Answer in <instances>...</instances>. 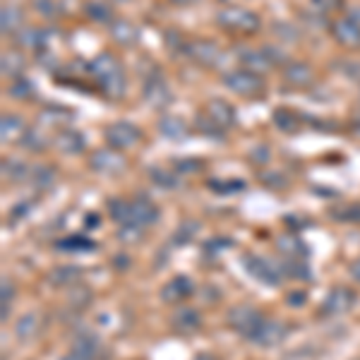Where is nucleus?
<instances>
[{
  "label": "nucleus",
  "instance_id": "10",
  "mask_svg": "<svg viewBox=\"0 0 360 360\" xmlns=\"http://www.w3.org/2000/svg\"><path fill=\"white\" fill-rule=\"evenodd\" d=\"M159 207L154 205L149 197H137V200H130V221L139 229H149L159 221Z\"/></svg>",
  "mask_w": 360,
  "mask_h": 360
},
{
  "label": "nucleus",
  "instance_id": "9",
  "mask_svg": "<svg viewBox=\"0 0 360 360\" xmlns=\"http://www.w3.org/2000/svg\"><path fill=\"white\" fill-rule=\"evenodd\" d=\"M353 305H356V293H353L348 286H336L327 293V298H324L322 315H327V317L346 315Z\"/></svg>",
  "mask_w": 360,
  "mask_h": 360
},
{
  "label": "nucleus",
  "instance_id": "48",
  "mask_svg": "<svg viewBox=\"0 0 360 360\" xmlns=\"http://www.w3.org/2000/svg\"><path fill=\"white\" fill-rule=\"evenodd\" d=\"M176 3H183L185 5V3H193V0H176Z\"/></svg>",
  "mask_w": 360,
  "mask_h": 360
},
{
  "label": "nucleus",
  "instance_id": "47",
  "mask_svg": "<svg viewBox=\"0 0 360 360\" xmlns=\"http://www.w3.org/2000/svg\"><path fill=\"white\" fill-rule=\"evenodd\" d=\"M193 360H217V358H214L212 353H200V356H195Z\"/></svg>",
  "mask_w": 360,
  "mask_h": 360
},
{
  "label": "nucleus",
  "instance_id": "2",
  "mask_svg": "<svg viewBox=\"0 0 360 360\" xmlns=\"http://www.w3.org/2000/svg\"><path fill=\"white\" fill-rule=\"evenodd\" d=\"M262 319H264L262 312H259L255 305H248V303L233 305L229 310V315H226V322H229V327L233 329L236 334H240L243 339H248V341H252V336L257 334Z\"/></svg>",
  "mask_w": 360,
  "mask_h": 360
},
{
  "label": "nucleus",
  "instance_id": "19",
  "mask_svg": "<svg viewBox=\"0 0 360 360\" xmlns=\"http://www.w3.org/2000/svg\"><path fill=\"white\" fill-rule=\"evenodd\" d=\"M22 22H25V13L17 5H3V13H0V27H3V34H17L22 29Z\"/></svg>",
  "mask_w": 360,
  "mask_h": 360
},
{
  "label": "nucleus",
  "instance_id": "26",
  "mask_svg": "<svg viewBox=\"0 0 360 360\" xmlns=\"http://www.w3.org/2000/svg\"><path fill=\"white\" fill-rule=\"evenodd\" d=\"M44 37L46 34L41 32V29H34V27H22L20 32L15 34L17 39V46H22V49H44Z\"/></svg>",
  "mask_w": 360,
  "mask_h": 360
},
{
  "label": "nucleus",
  "instance_id": "23",
  "mask_svg": "<svg viewBox=\"0 0 360 360\" xmlns=\"http://www.w3.org/2000/svg\"><path fill=\"white\" fill-rule=\"evenodd\" d=\"M79 276H82V269H79V266L65 264V266H56V269L49 274V281L53 283V286H72V283L79 281Z\"/></svg>",
  "mask_w": 360,
  "mask_h": 360
},
{
  "label": "nucleus",
  "instance_id": "3",
  "mask_svg": "<svg viewBox=\"0 0 360 360\" xmlns=\"http://www.w3.org/2000/svg\"><path fill=\"white\" fill-rule=\"evenodd\" d=\"M217 25L226 29V32H233V34H255L259 29V17L248 8H224L221 13L217 15Z\"/></svg>",
  "mask_w": 360,
  "mask_h": 360
},
{
  "label": "nucleus",
  "instance_id": "34",
  "mask_svg": "<svg viewBox=\"0 0 360 360\" xmlns=\"http://www.w3.org/2000/svg\"><path fill=\"white\" fill-rule=\"evenodd\" d=\"M274 120H276V127L283 132H295L298 130V115L288 108H281V111L274 113Z\"/></svg>",
  "mask_w": 360,
  "mask_h": 360
},
{
  "label": "nucleus",
  "instance_id": "21",
  "mask_svg": "<svg viewBox=\"0 0 360 360\" xmlns=\"http://www.w3.org/2000/svg\"><path fill=\"white\" fill-rule=\"evenodd\" d=\"M188 53L195 58L197 63H202V65H214V63L219 60V49L214 46L212 41H197L193 46H188Z\"/></svg>",
  "mask_w": 360,
  "mask_h": 360
},
{
  "label": "nucleus",
  "instance_id": "41",
  "mask_svg": "<svg viewBox=\"0 0 360 360\" xmlns=\"http://www.w3.org/2000/svg\"><path fill=\"white\" fill-rule=\"evenodd\" d=\"M34 10H37L41 17H49V20H53L58 15L56 0H34Z\"/></svg>",
  "mask_w": 360,
  "mask_h": 360
},
{
  "label": "nucleus",
  "instance_id": "27",
  "mask_svg": "<svg viewBox=\"0 0 360 360\" xmlns=\"http://www.w3.org/2000/svg\"><path fill=\"white\" fill-rule=\"evenodd\" d=\"M25 56L17 53V51H10V53H3V75L10 79H17L22 72H25Z\"/></svg>",
  "mask_w": 360,
  "mask_h": 360
},
{
  "label": "nucleus",
  "instance_id": "6",
  "mask_svg": "<svg viewBox=\"0 0 360 360\" xmlns=\"http://www.w3.org/2000/svg\"><path fill=\"white\" fill-rule=\"evenodd\" d=\"M89 168L96 173H101V176H118V173H123L127 168V161H125L123 152H118V149L101 147V149H96V152H91Z\"/></svg>",
  "mask_w": 360,
  "mask_h": 360
},
{
  "label": "nucleus",
  "instance_id": "4",
  "mask_svg": "<svg viewBox=\"0 0 360 360\" xmlns=\"http://www.w3.org/2000/svg\"><path fill=\"white\" fill-rule=\"evenodd\" d=\"M224 84L229 86L233 94L243 96V98H255V96H262L264 94V79L262 75L257 72H250V70L240 68L233 70L224 77Z\"/></svg>",
  "mask_w": 360,
  "mask_h": 360
},
{
  "label": "nucleus",
  "instance_id": "45",
  "mask_svg": "<svg viewBox=\"0 0 360 360\" xmlns=\"http://www.w3.org/2000/svg\"><path fill=\"white\" fill-rule=\"evenodd\" d=\"M351 276H353V281L360 283V259H356V262L351 264Z\"/></svg>",
  "mask_w": 360,
  "mask_h": 360
},
{
  "label": "nucleus",
  "instance_id": "29",
  "mask_svg": "<svg viewBox=\"0 0 360 360\" xmlns=\"http://www.w3.org/2000/svg\"><path fill=\"white\" fill-rule=\"evenodd\" d=\"M276 248H278V252H281L283 257H288V259H305L303 255L307 252L303 243H300L298 238H293V236L281 238V240L276 243Z\"/></svg>",
  "mask_w": 360,
  "mask_h": 360
},
{
  "label": "nucleus",
  "instance_id": "13",
  "mask_svg": "<svg viewBox=\"0 0 360 360\" xmlns=\"http://www.w3.org/2000/svg\"><path fill=\"white\" fill-rule=\"evenodd\" d=\"M144 98H147L152 106L161 108L166 106L168 101H171V91H168V84L164 77H159V75H154V77L147 79V84H144Z\"/></svg>",
  "mask_w": 360,
  "mask_h": 360
},
{
  "label": "nucleus",
  "instance_id": "44",
  "mask_svg": "<svg viewBox=\"0 0 360 360\" xmlns=\"http://www.w3.org/2000/svg\"><path fill=\"white\" fill-rule=\"evenodd\" d=\"M89 300H91V293L86 291V288H79V291H75L72 295H70V303H75V305H79V307L89 305Z\"/></svg>",
  "mask_w": 360,
  "mask_h": 360
},
{
  "label": "nucleus",
  "instance_id": "39",
  "mask_svg": "<svg viewBox=\"0 0 360 360\" xmlns=\"http://www.w3.org/2000/svg\"><path fill=\"white\" fill-rule=\"evenodd\" d=\"M341 5H344V0H312V8H315V13H319V15L336 13Z\"/></svg>",
  "mask_w": 360,
  "mask_h": 360
},
{
  "label": "nucleus",
  "instance_id": "8",
  "mask_svg": "<svg viewBox=\"0 0 360 360\" xmlns=\"http://www.w3.org/2000/svg\"><path fill=\"white\" fill-rule=\"evenodd\" d=\"M288 332H291V327H288V324L283 322V319L264 317L262 324H259V329H257V334L252 336V344L264 346V348L278 346L288 336Z\"/></svg>",
  "mask_w": 360,
  "mask_h": 360
},
{
  "label": "nucleus",
  "instance_id": "43",
  "mask_svg": "<svg viewBox=\"0 0 360 360\" xmlns=\"http://www.w3.org/2000/svg\"><path fill=\"white\" fill-rule=\"evenodd\" d=\"M60 248H68V250H91V248H94V243L86 240V238L72 236V238H68L65 243H60Z\"/></svg>",
  "mask_w": 360,
  "mask_h": 360
},
{
  "label": "nucleus",
  "instance_id": "42",
  "mask_svg": "<svg viewBox=\"0 0 360 360\" xmlns=\"http://www.w3.org/2000/svg\"><path fill=\"white\" fill-rule=\"evenodd\" d=\"M176 168L180 173H197V171H202V168H205V164H202L200 159H178L176 161Z\"/></svg>",
  "mask_w": 360,
  "mask_h": 360
},
{
  "label": "nucleus",
  "instance_id": "18",
  "mask_svg": "<svg viewBox=\"0 0 360 360\" xmlns=\"http://www.w3.org/2000/svg\"><path fill=\"white\" fill-rule=\"evenodd\" d=\"M159 132L168 139H183L190 135V127L183 118H178V115H164V118L159 120Z\"/></svg>",
  "mask_w": 360,
  "mask_h": 360
},
{
  "label": "nucleus",
  "instance_id": "28",
  "mask_svg": "<svg viewBox=\"0 0 360 360\" xmlns=\"http://www.w3.org/2000/svg\"><path fill=\"white\" fill-rule=\"evenodd\" d=\"M84 13L91 17L94 22H101V25H111L115 20L113 17V8L108 3H98V0H91V3L84 5Z\"/></svg>",
  "mask_w": 360,
  "mask_h": 360
},
{
  "label": "nucleus",
  "instance_id": "33",
  "mask_svg": "<svg viewBox=\"0 0 360 360\" xmlns=\"http://www.w3.org/2000/svg\"><path fill=\"white\" fill-rule=\"evenodd\" d=\"M22 147L32 149V152H44L49 147V137H44L39 130H27L25 137H22Z\"/></svg>",
  "mask_w": 360,
  "mask_h": 360
},
{
  "label": "nucleus",
  "instance_id": "12",
  "mask_svg": "<svg viewBox=\"0 0 360 360\" xmlns=\"http://www.w3.org/2000/svg\"><path fill=\"white\" fill-rule=\"evenodd\" d=\"M240 63L245 70H250V72H257V75H264L274 68V63H271V58L266 56L264 49H245L240 53Z\"/></svg>",
  "mask_w": 360,
  "mask_h": 360
},
{
  "label": "nucleus",
  "instance_id": "40",
  "mask_svg": "<svg viewBox=\"0 0 360 360\" xmlns=\"http://www.w3.org/2000/svg\"><path fill=\"white\" fill-rule=\"evenodd\" d=\"M152 178H154L156 185H161V188H176V185H178L176 176H173V173H168V171H161V168H154Z\"/></svg>",
  "mask_w": 360,
  "mask_h": 360
},
{
  "label": "nucleus",
  "instance_id": "49",
  "mask_svg": "<svg viewBox=\"0 0 360 360\" xmlns=\"http://www.w3.org/2000/svg\"><path fill=\"white\" fill-rule=\"evenodd\" d=\"M356 360H360V358H356Z\"/></svg>",
  "mask_w": 360,
  "mask_h": 360
},
{
  "label": "nucleus",
  "instance_id": "11",
  "mask_svg": "<svg viewBox=\"0 0 360 360\" xmlns=\"http://www.w3.org/2000/svg\"><path fill=\"white\" fill-rule=\"evenodd\" d=\"M332 34L344 49H360V25L348 15L339 17L332 25Z\"/></svg>",
  "mask_w": 360,
  "mask_h": 360
},
{
  "label": "nucleus",
  "instance_id": "30",
  "mask_svg": "<svg viewBox=\"0 0 360 360\" xmlns=\"http://www.w3.org/2000/svg\"><path fill=\"white\" fill-rule=\"evenodd\" d=\"M98 86H101L103 94L115 101V98H120V96L125 94V77H123V72L111 75V77L101 79V82H98Z\"/></svg>",
  "mask_w": 360,
  "mask_h": 360
},
{
  "label": "nucleus",
  "instance_id": "1",
  "mask_svg": "<svg viewBox=\"0 0 360 360\" xmlns=\"http://www.w3.org/2000/svg\"><path fill=\"white\" fill-rule=\"evenodd\" d=\"M236 125V108L229 101L221 98H214L205 106V111L200 113V130L205 135L221 137L229 127Z\"/></svg>",
  "mask_w": 360,
  "mask_h": 360
},
{
  "label": "nucleus",
  "instance_id": "15",
  "mask_svg": "<svg viewBox=\"0 0 360 360\" xmlns=\"http://www.w3.org/2000/svg\"><path fill=\"white\" fill-rule=\"evenodd\" d=\"M171 324L178 334H193L202 327V315L197 310H193V307H183V310H178L176 315H173Z\"/></svg>",
  "mask_w": 360,
  "mask_h": 360
},
{
  "label": "nucleus",
  "instance_id": "38",
  "mask_svg": "<svg viewBox=\"0 0 360 360\" xmlns=\"http://www.w3.org/2000/svg\"><path fill=\"white\" fill-rule=\"evenodd\" d=\"M139 233H142V229L135 224H123L118 226V240L120 243H137L139 240Z\"/></svg>",
  "mask_w": 360,
  "mask_h": 360
},
{
  "label": "nucleus",
  "instance_id": "32",
  "mask_svg": "<svg viewBox=\"0 0 360 360\" xmlns=\"http://www.w3.org/2000/svg\"><path fill=\"white\" fill-rule=\"evenodd\" d=\"M3 176L10 178V180H29V176H32V168L20 164L17 159H5L3 161Z\"/></svg>",
  "mask_w": 360,
  "mask_h": 360
},
{
  "label": "nucleus",
  "instance_id": "22",
  "mask_svg": "<svg viewBox=\"0 0 360 360\" xmlns=\"http://www.w3.org/2000/svg\"><path fill=\"white\" fill-rule=\"evenodd\" d=\"M56 147L60 149L63 154H79V152H84V137L75 130H63L60 135L56 137Z\"/></svg>",
  "mask_w": 360,
  "mask_h": 360
},
{
  "label": "nucleus",
  "instance_id": "20",
  "mask_svg": "<svg viewBox=\"0 0 360 360\" xmlns=\"http://www.w3.org/2000/svg\"><path fill=\"white\" fill-rule=\"evenodd\" d=\"M39 329H41V317H39L37 312H27V315H22L15 324V334L20 341L34 339V336L39 334Z\"/></svg>",
  "mask_w": 360,
  "mask_h": 360
},
{
  "label": "nucleus",
  "instance_id": "14",
  "mask_svg": "<svg viewBox=\"0 0 360 360\" xmlns=\"http://www.w3.org/2000/svg\"><path fill=\"white\" fill-rule=\"evenodd\" d=\"M190 293H193V281H190L188 276H183V274L173 276L171 281L161 288V298H164L166 303H180V300L188 298Z\"/></svg>",
  "mask_w": 360,
  "mask_h": 360
},
{
  "label": "nucleus",
  "instance_id": "5",
  "mask_svg": "<svg viewBox=\"0 0 360 360\" xmlns=\"http://www.w3.org/2000/svg\"><path fill=\"white\" fill-rule=\"evenodd\" d=\"M103 137H106V144L113 149H118V152H125V149H132L139 144V139H142V130L130 123V120H115L103 130Z\"/></svg>",
  "mask_w": 360,
  "mask_h": 360
},
{
  "label": "nucleus",
  "instance_id": "16",
  "mask_svg": "<svg viewBox=\"0 0 360 360\" xmlns=\"http://www.w3.org/2000/svg\"><path fill=\"white\" fill-rule=\"evenodd\" d=\"M283 79L291 86H310L312 79H315V72L307 63H288L283 68Z\"/></svg>",
  "mask_w": 360,
  "mask_h": 360
},
{
  "label": "nucleus",
  "instance_id": "17",
  "mask_svg": "<svg viewBox=\"0 0 360 360\" xmlns=\"http://www.w3.org/2000/svg\"><path fill=\"white\" fill-rule=\"evenodd\" d=\"M89 72L94 75L98 82H101V79L111 77V75L123 72V70H120L118 58H115L113 53H101V56H96L94 60L89 63Z\"/></svg>",
  "mask_w": 360,
  "mask_h": 360
},
{
  "label": "nucleus",
  "instance_id": "31",
  "mask_svg": "<svg viewBox=\"0 0 360 360\" xmlns=\"http://www.w3.org/2000/svg\"><path fill=\"white\" fill-rule=\"evenodd\" d=\"M108 217H111L118 226L127 224V221H130V202L120 200V197L111 200V202H108Z\"/></svg>",
  "mask_w": 360,
  "mask_h": 360
},
{
  "label": "nucleus",
  "instance_id": "46",
  "mask_svg": "<svg viewBox=\"0 0 360 360\" xmlns=\"http://www.w3.org/2000/svg\"><path fill=\"white\" fill-rule=\"evenodd\" d=\"M348 17H351V20H356L358 25H360V5H356V8H353L351 13H348Z\"/></svg>",
  "mask_w": 360,
  "mask_h": 360
},
{
  "label": "nucleus",
  "instance_id": "35",
  "mask_svg": "<svg viewBox=\"0 0 360 360\" xmlns=\"http://www.w3.org/2000/svg\"><path fill=\"white\" fill-rule=\"evenodd\" d=\"M53 178H56V171L49 166L32 168V176H29V180H32L34 185H39V188H51V185H53Z\"/></svg>",
  "mask_w": 360,
  "mask_h": 360
},
{
  "label": "nucleus",
  "instance_id": "36",
  "mask_svg": "<svg viewBox=\"0 0 360 360\" xmlns=\"http://www.w3.org/2000/svg\"><path fill=\"white\" fill-rule=\"evenodd\" d=\"M10 94H13L15 98H29V96H34V82H32V79L17 77L15 82L10 84Z\"/></svg>",
  "mask_w": 360,
  "mask_h": 360
},
{
  "label": "nucleus",
  "instance_id": "37",
  "mask_svg": "<svg viewBox=\"0 0 360 360\" xmlns=\"http://www.w3.org/2000/svg\"><path fill=\"white\" fill-rule=\"evenodd\" d=\"M13 298H15V286L10 278H3V298H0V305H3V322L8 319V312H10V305H13Z\"/></svg>",
  "mask_w": 360,
  "mask_h": 360
},
{
  "label": "nucleus",
  "instance_id": "25",
  "mask_svg": "<svg viewBox=\"0 0 360 360\" xmlns=\"http://www.w3.org/2000/svg\"><path fill=\"white\" fill-rule=\"evenodd\" d=\"M27 132L25 123H22L20 115H3V125H0V135H3V142H15V139H22Z\"/></svg>",
  "mask_w": 360,
  "mask_h": 360
},
{
  "label": "nucleus",
  "instance_id": "24",
  "mask_svg": "<svg viewBox=\"0 0 360 360\" xmlns=\"http://www.w3.org/2000/svg\"><path fill=\"white\" fill-rule=\"evenodd\" d=\"M108 32H111V37L120 46H132L137 41V29L125 20H113L111 25H108Z\"/></svg>",
  "mask_w": 360,
  "mask_h": 360
},
{
  "label": "nucleus",
  "instance_id": "7",
  "mask_svg": "<svg viewBox=\"0 0 360 360\" xmlns=\"http://www.w3.org/2000/svg\"><path fill=\"white\" fill-rule=\"evenodd\" d=\"M245 266L250 269V274L257 278V281L266 283V286H278L283 281V274H286L283 264L271 262L269 257H248Z\"/></svg>",
  "mask_w": 360,
  "mask_h": 360
}]
</instances>
